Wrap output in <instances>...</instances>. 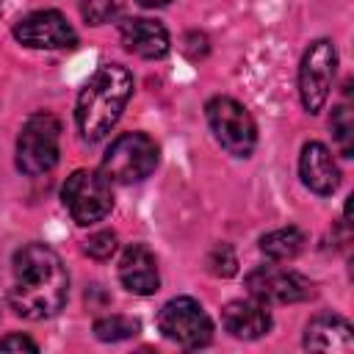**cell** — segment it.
I'll return each mask as SVG.
<instances>
[{
    "mask_svg": "<svg viewBox=\"0 0 354 354\" xmlns=\"http://www.w3.org/2000/svg\"><path fill=\"white\" fill-rule=\"evenodd\" d=\"M119 36L127 53H136L141 58H163L169 53V33L160 22L147 17H133L119 25Z\"/></svg>",
    "mask_w": 354,
    "mask_h": 354,
    "instance_id": "5bb4252c",
    "label": "cell"
},
{
    "mask_svg": "<svg viewBox=\"0 0 354 354\" xmlns=\"http://www.w3.org/2000/svg\"><path fill=\"white\" fill-rule=\"evenodd\" d=\"M329 130H332L335 144L340 147V155L343 158H351V152H354V116H351V108L348 105H337L332 111Z\"/></svg>",
    "mask_w": 354,
    "mask_h": 354,
    "instance_id": "ac0fdd59",
    "label": "cell"
},
{
    "mask_svg": "<svg viewBox=\"0 0 354 354\" xmlns=\"http://www.w3.org/2000/svg\"><path fill=\"white\" fill-rule=\"evenodd\" d=\"M224 329L238 340H257L271 329V315L263 301L252 299H235L221 310Z\"/></svg>",
    "mask_w": 354,
    "mask_h": 354,
    "instance_id": "4fadbf2b",
    "label": "cell"
},
{
    "mask_svg": "<svg viewBox=\"0 0 354 354\" xmlns=\"http://www.w3.org/2000/svg\"><path fill=\"white\" fill-rule=\"evenodd\" d=\"M0 351H39V346L28 335H6L0 337Z\"/></svg>",
    "mask_w": 354,
    "mask_h": 354,
    "instance_id": "7402d4cb",
    "label": "cell"
},
{
    "mask_svg": "<svg viewBox=\"0 0 354 354\" xmlns=\"http://www.w3.org/2000/svg\"><path fill=\"white\" fill-rule=\"evenodd\" d=\"M210 133L216 136L218 147L232 158H249L257 144V127L252 113L232 97H213L205 105Z\"/></svg>",
    "mask_w": 354,
    "mask_h": 354,
    "instance_id": "277c9868",
    "label": "cell"
},
{
    "mask_svg": "<svg viewBox=\"0 0 354 354\" xmlns=\"http://www.w3.org/2000/svg\"><path fill=\"white\" fill-rule=\"evenodd\" d=\"M207 271H210L213 277H232V274L238 271L235 252H232L227 243L213 246V252L207 254Z\"/></svg>",
    "mask_w": 354,
    "mask_h": 354,
    "instance_id": "ffe728a7",
    "label": "cell"
},
{
    "mask_svg": "<svg viewBox=\"0 0 354 354\" xmlns=\"http://www.w3.org/2000/svg\"><path fill=\"white\" fill-rule=\"evenodd\" d=\"M158 329L163 332V337L183 348H202L213 337V324L207 313L191 296L169 299L158 313Z\"/></svg>",
    "mask_w": 354,
    "mask_h": 354,
    "instance_id": "52a82bcc",
    "label": "cell"
},
{
    "mask_svg": "<svg viewBox=\"0 0 354 354\" xmlns=\"http://www.w3.org/2000/svg\"><path fill=\"white\" fill-rule=\"evenodd\" d=\"M83 249H86V254L94 257V260H108V257L116 252V232L100 230V232L88 235V241H86Z\"/></svg>",
    "mask_w": 354,
    "mask_h": 354,
    "instance_id": "44dd1931",
    "label": "cell"
},
{
    "mask_svg": "<svg viewBox=\"0 0 354 354\" xmlns=\"http://www.w3.org/2000/svg\"><path fill=\"white\" fill-rule=\"evenodd\" d=\"M130 94H133V75L122 64H102L77 94L75 119L83 141L94 144L105 138L116 127Z\"/></svg>",
    "mask_w": 354,
    "mask_h": 354,
    "instance_id": "7a4b0ae2",
    "label": "cell"
},
{
    "mask_svg": "<svg viewBox=\"0 0 354 354\" xmlns=\"http://www.w3.org/2000/svg\"><path fill=\"white\" fill-rule=\"evenodd\" d=\"M14 39L36 50H69L77 44V33L61 11H33L14 25Z\"/></svg>",
    "mask_w": 354,
    "mask_h": 354,
    "instance_id": "30bf717a",
    "label": "cell"
},
{
    "mask_svg": "<svg viewBox=\"0 0 354 354\" xmlns=\"http://www.w3.org/2000/svg\"><path fill=\"white\" fill-rule=\"evenodd\" d=\"M141 6H147V8H158V6H166L169 0H138Z\"/></svg>",
    "mask_w": 354,
    "mask_h": 354,
    "instance_id": "603a6c76",
    "label": "cell"
},
{
    "mask_svg": "<svg viewBox=\"0 0 354 354\" xmlns=\"http://www.w3.org/2000/svg\"><path fill=\"white\" fill-rule=\"evenodd\" d=\"M304 348H310V351H351L354 348L351 324L335 313L315 315L304 329Z\"/></svg>",
    "mask_w": 354,
    "mask_h": 354,
    "instance_id": "9a60e30c",
    "label": "cell"
},
{
    "mask_svg": "<svg viewBox=\"0 0 354 354\" xmlns=\"http://www.w3.org/2000/svg\"><path fill=\"white\" fill-rule=\"evenodd\" d=\"M335 66H337V53L329 39H318L304 50L299 66V94L304 111L318 113L326 105L335 80Z\"/></svg>",
    "mask_w": 354,
    "mask_h": 354,
    "instance_id": "ba28073f",
    "label": "cell"
},
{
    "mask_svg": "<svg viewBox=\"0 0 354 354\" xmlns=\"http://www.w3.org/2000/svg\"><path fill=\"white\" fill-rule=\"evenodd\" d=\"M299 177L313 194H321V196L335 194L337 185H340V169H337L332 152L318 141H310V144L301 147Z\"/></svg>",
    "mask_w": 354,
    "mask_h": 354,
    "instance_id": "8fae6325",
    "label": "cell"
},
{
    "mask_svg": "<svg viewBox=\"0 0 354 354\" xmlns=\"http://www.w3.org/2000/svg\"><path fill=\"white\" fill-rule=\"evenodd\" d=\"M61 199L69 210V216L88 227L102 221L111 207H113V191H111V180L102 171H91V169H77L66 177L64 188H61Z\"/></svg>",
    "mask_w": 354,
    "mask_h": 354,
    "instance_id": "8992f818",
    "label": "cell"
},
{
    "mask_svg": "<svg viewBox=\"0 0 354 354\" xmlns=\"http://www.w3.org/2000/svg\"><path fill=\"white\" fill-rule=\"evenodd\" d=\"M304 249V232L299 227H279L260 238V252L277 263L293 260Z\"/></svg>",
    "mask_w": 354,
    "mask_h": 354,
    "instance_id": "2e32d148",
    "label": "cell"
},
{
    "mask_svg": "<svg viewBox=\"0 0 354 354\" xmlns=\"http://www.w3.org/2000/svg\"><path fill=\"white\" fill-rule=\"evenodd\" d=\"M0 6H3V3H0Z\"/></svg>",
    "mask_w": 354,
    "mask_h": 354,
    "instance_id": "cb8c5ba5",
    "label": "cell"
},
{
    "mask_svg": "<svg viewBox=\"0 0 354 354\" xmlns=\"http://www.w3.org/2000/svg\"><path fill=\"white\" fill-rule=\"evenodd\" d=\"M138 332V321L130 315H102L94 321V335L102 343H116V340H127Z\"/></svg>",
    "mask_w": 354,
    "mask_h": 354,
    "instance_id": "e0dca14e",
    "label": "cell"
},
{
    "mask_svg": "<svg viewBox=\"0 0 354 354\" xmlns=\"http://www.w3.org/2000/svg\"><path fill=\"white\" fill-rule=\"evenodd\" d=\"M119 282L136 296H152L158 290L160 285L158 260L144 243H133L124 249L119 260Z\"/></svg>",
    "mask_w": 354,
    "mask_h": 354,
    "instance_id": "7c38bea8",
    "label": "cell"
},
{
    "mask_svg": "<svg viewBox=\"0 0 354 354\" xmlns=\"http://www.w3.org/2000/svg\"><path fill=\"white\" fill-rule=\"evenodd\" d=\"M8 304L28 321L53 318L69 296V274L47 243H25L11 260Z\"/></svg>",
    "mask_w": 354,
    "mask_h": 354,
    "instance_id": "6da1fadb",
    "label": "cell"
},
{
    "mask_svg": "<svg viewBox=\"0 0 354 354\" xmlns=\"http://www.w3.org/2000/svg\"><path fill=\"white\" fill-rule=\"evenodd\" d=\"M80 11H83V17H86L91 25H105V22H111L113 17H119L122 0H83V3H80Z\"/></svg>",
    "mask_w": 354,
    "mask_h": 354,
    "instance_id": "d6986e66",
    "label": "cell"
},
{
    "mask_svg": "<svg viewBox=\"0 0 354 354\" xmlns=\"http://www.w3.org/2000/svg\"><path fill=\"white\" fill-rule=\"evenodd\" d=\"M158 166V144L147 133H124L105 149L100 171L111 183H138Z\"/></svg>",
    "mask_w": 354,
    "mask_h": 354,
    "instance_id": "5b68a950",
    "label": "cell"
},
{
    "mask_svg": "<svg viewBox=\"0 0 354 354\" xmlns=\"http://www.w3.org/2000/svg\"><path fill=\"white\" fill-rule=\"evenodd\" d=\"M249 293L263 304H293L313 296V282L296 271L260 266L246 274Z\"/></svg>",
    "mask_w": 354,
    "mask_h": 354,
    "instance_id": "9c48e42d",
    "label": "cell"
},
{
    "mask_svg": "<svg viewBox=\"0 0 354 354\" xmlns=\"http://www.w3.org/2000/svg\"><path fill=\"white\" fill-rule=\"evenodd\" d=\"M58 141H61V122L41 111L28 116L17 136V169L28 177L47 174L58 163Z\"/></svg>",
    "mask_w": 354,
    "mask_h": 354,
    "instance_id": "3957f363",
    "label": "cell"
}]
</instances>
